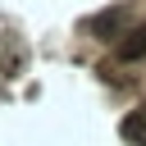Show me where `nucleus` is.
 <instances>
[{
  "mask_svg": "<svg viewBox=\"0 0 146 146\" xmlns=\"http://www.w3.org/2000/svg\"><path fill=\"white\" fill-rule=\"evenodd\" d=\"M123 23H128V9H119V5H114V9H100V14L91 18V36H96V41H119V36H123Z\"/></svg>",
  "mask_w": 146,
  "mask_h": 146,
  "instance_id": "nucleus-1",
  "label": "nucleus"
},
{
  "mask_svg": "<svg viewBox=\"0 0 146 146\" xmlns=\"http://www.w3.org/2000/svg\"><path fill=\"white\" fill-rule=\"evenodd\" d=\"M119 132H123V141H128V146H146V105H141V110H132V114L119 123Z\"/></svg>",
  "mask_w": 146,
  "mask_h": 146,
  "instance_id": "nucleus-2",
  "label": "nucleus"
},
{
  "mask_svg": "<svg viewBox=\"0 0 146 146\" xmlns=\"http://www.w3.org/2000/svg\"><path fill=\"white\" fill-rule=\"evenodd\" d=\"M119 55H123V59H141V55H146V23H141L123 46H119Z\"/></svg>",
  "mask_w": 146,
  "mask_h": 146,
  "instance_id": "nucleus-3",
  "label": "nucleus"
}]
</instances>
